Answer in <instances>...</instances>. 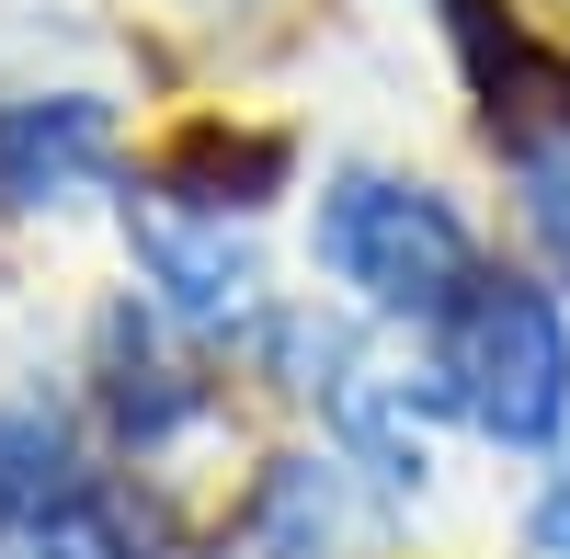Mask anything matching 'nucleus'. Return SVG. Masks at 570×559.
<instances>
[{"mask_svg":"<svg viewBox=\"0 0 570 559\" xmlns=\"http://www.w3.org/2000/svg\"><path fill=\"white\" fill-rule=\"evenodd\" d=\"M537 559H570V469L537 491Z\"/></svg>","mask_w":570,"mask_h":559,"instance_id":"nucleus-10","label":"nucleus"},{"mask_svg":"<svg viewBox=\"0 0 570 559\" xmlns=\"http://www.w3.org/2000/svg\"><path fill=\"white\" fill-rule=\"evenodd\" d=\"M115 171V104L104 91H23L0 104V217L69 206Z\"/></svg>","mask_w":570,"mask_h":559,"instance_id":"nucleus-4","label":"nucleus"},{"mask_svg":"<svg viewBox=\"0 0 570 559\" xmlns=\"http://www.w3.org/2000/svg\"><path fill=\"white\" fill-rule=\"evenodd\" d=\"M513 195H525V228H537L548 274H570V115L513 126Z\"/></svg>","mask_w":570,"mask_h":559,"instance_id":"nucleus-8","label":"nucleus"},{"mask_svg":"<svg viewBox=\"0 0 570 559\" xmlns=\"http://www.w3.org/2000/svg\"><path fill=\"white\" fill-rule=\"evenodd\" d=\"M343 537H354L343 469L331 457H274L240 502V526H228V559H343Z\"/></svg>","mask_w":570,"mask_h":559,"instance_id":"nucleus-5","label":"nucleus"},{"mask_svg":"<svg viewBox=\"0 0 570 559\" xmlns=\"http://www.w3.org/2000/svg\"><path fill=\"white\" fill-rule=\"evenodd\" d=\"M320 274L376 320H445L468 286H480V241L468 217L434 195V183H400V171H331L320 183V228H308Z\"/></svg>","mask_w":570,"mask_h":559,"instance_id":"nucleus-1","label":"nucleus"},{"mask_svg":"<svg viewBox=\"0 0 570 559\" xmlns=\"http://www.w3.org/2000/svg\"><path fill=\"white\" fill-rule=\"evenodd\" d=\"M104 400H115V423H126L137 445H160V434H171L206 389H195V377H183V365L149 343V320H137V308H115V332H104Z\"/></svg>","mask_w":570,"mask_h":559,"instance_id":"nucleus-6","label":"nucleus"},{"mask_svg":"<svg viewBox=\"0 0 570 559\" xmlns=\"http://www.w3.org/2000/svg\"><path fill=\"white\" fill-rule=\"evenodd\" d=\"M0 559H137V526H126V502L80 480L58 502H35L23 526H0Z\"/></svg>","mask_w":570,"mask_h":559,"instance_id":"nucleus-7","label":"nucleus"},{"mask_svg":"<svg viewBox=\"0 0 570 559\" xmlns=\"http://www.w3.org/2000/svg\"><path fill=\"white\" fill-rule=\"evenodd\" d=\"M434 332H445L434 389L491 445H559V423H570V320H559L548 286H525V274H480Z\"/></svg>","mask_w":570,"mask_h":559,"instance_id":"nucleus-2","label":"nucleus"},{"mask_svg":"<svg viewBox=\"0 0 570 559\" xmlns=\"http://www.w3.org/2000/svg\"><path fill=\"white\" fill-rule=\"evenodd\" d=\"M126 241H137V274H149L160 320H183V332H228V320H263L252 241H240V228H228L217 206H183L171 183H160V195H126Z\"/></svg>","mask_w":570,"mask_h":559,"instance_id":"nucleus-3","label":"nucleus"},{"mask_svg":"<svg viewBox=\"0 0 570 559\" xmlns=\"http://www.w3.org/2000/svg\"><path fill=\"white\" fill-rule=\"evenodd\" d=\"M58 491H80L69 434L46 423V411H12V400H0V526H23L35 502H58Z\"/></svg>","mask_w":570,"mask_h":559,"instance_id":"nucleus-9","label":"nucleus"}]
</instances>
